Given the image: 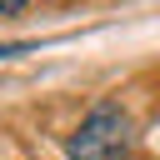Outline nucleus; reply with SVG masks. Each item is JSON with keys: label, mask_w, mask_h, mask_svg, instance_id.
<instances>
[{"label": "nucleus", "mask_w": 160, "mask_h": 160, "mask_svg": "<svg viewBox=\"0 0 160 160\" xmlns=\"http://www.w3.org/2000/svg\"><path fill=\"white\" fill-rule=\"evenodd\" d=\"M25 5H30V0H0V15H20Z\"/></svg>", "instance_id": "2"}, {"label": "nucleus", "mask_w": 160, "mask_h": 160, "mask_svg": "<svg viewBox=\"0 0 160 160\" xmlns=\"http://www.w3.org/2000/svg\"><path fill=\"white\" fill-rule=\"evenodd\" d=\"M130 140H135L130 115L120 105H95L75 125V135H70L65 150H70V160H125L130 155Z\"/></svg>", "instance_id": "1"}]
</instances>
